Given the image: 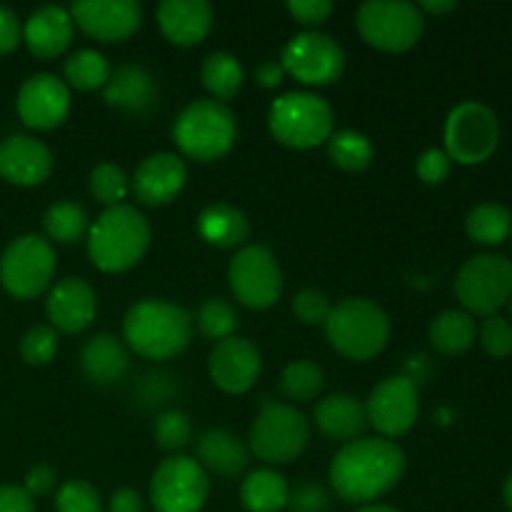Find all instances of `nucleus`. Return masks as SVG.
Masks as SVG:
<instances>
[{"instance_id":"obj_45","label":"nucleus","mask_w":512,"mask_h":512,"mask_svg":"<svg viewBox=\"0 0 512 512\" xmlns=\"http://www.w3.org/2000/svg\"><path fill=\"white\" fill-rule=\"evenodd\" d=\"M450 168H453V160L448 158L445 150H438V148L425 150V153L418 158V165H415L418 178L428 185L443 183V180L450 175Z\"/></svg>"},{"instance_id":"obj_38","label":"nucleus","mask_w":512,"mask_h":512,"mask_svg":"<svg viewBox=\"0 0 512 512\" xmlns=\"http://www.w3.org/2000/svg\"><path fill=\"white\" fill-rule=\"evenodd\" d=\"M90 195H93L98 203H103L105 208H115V205H123V200L128 198L130 183L125 178L123 170L115 163H100L90 170L88 178Z\"/></svg>"},{"instance_id":"obj_17","label":"nucleus","mask_w":512,"mask_h":512,"mask_svg":"<svg viewBox=\"0 0 512 512\" xmlns=\"http://www.w3.org/2000/svg\"><path fill=\"white\" fill-rule=\"evenodd\" d=\"M15 108L30 130H55L70 113V88L55 75L35 73L20 85Z\"/></svg>"},{"instance_id":"obj_1","label":"nucleus","mask_w":512,"mask_h":512,"mask_svg":"<svg viewBox=\"0 0 512 512\" xmlns=\"http://www.w3.org/2000/svg\"><path fill=\"white\" fill-rule=\"evenodd\" d=\"M405 455L393 440L355 438L335 453L330 463V485L345 503L370 505L400 483Z\"/></svg>"},{"instance_id":"obj_10","label":"nucleus","mask_w":512,"mask_h":512,"mask_svg":"<svg viewBox=\"0 0 512 512\" xmlns=\"http://www.w3.org/2000/svg\"><path fill=\"white\" fill-rule=\"evenodd\" d=\"M55 250L40 235H20L0 258V285L15 300H33L50 288L55 278Z\"/></svg>"},{"instance_id":"obj_46","label":"nucleus","mask_w":512,"mask_h":512,"mask_svg":"<svg viewBox=\"0 0 512 512\" xmlns=\"http://www.w3.org/2000/svg\"><path fill=\"white\" fill-rule=\"evenodd\" d=\"M288 13L305 28H318L330 18L335 5L330 0H288Z\"/></svg>"},{"instance_id":"obj_28","label":"nucleus","mask_w":512,"mask_h":512,"mask_svg":"<svg viewBox=\"0 0 512 512\" xmlns=\"http://www.w3.org/2000/svg\"><path fill=\"white\" fill-rule=\"evenodd\" d=\"M198 233L213 248H240L250 235V220L228 203H213L198 215Z\"/></svg>"},{"instance_id":"obj_30","label":"nucleus","mask_w":512,"mask_h":512,"mask_svg":"<svg viewBox=\"0 0 512 512\" xmlns=\"http://www.w3.org/2000/svg\"><path fill=\"white\" fill-rule=\"evenodd\" d=\"M288 498L290 485L278 470H253L240 485V503L248 512H280L288 508Z\"/></svg>"},{"instance_id":"obj_18","label":"nucleus","mask_w":512,"mask_h":512,"mask_svg":"<svg viewBox=\"0 0 512 512\" xmlns=\"http://www.w3.org/2000/svg\"><path fill=\"white\" fill-rule=\"evenodd\" d=\"M260 370H263L260 350L250 340L238 338V335H233L228 340H220L210 350L208 375L215 388H220L223 393H248L255 385V380L260 378Z\"/></svg>"},{"instance_id":"obj_7","label":"nucleus","mask_w":512,"mask_h":512,"mask_svg":"<svg viewBox=\"0 0 512 512\" xmlns=\"http://www.w3.org/2000/svg\"><path fill=\"white\" fill-rule=\"evenodd\" d=\"M310 420L295 405L265 400L248 435V450L268 465H288L308 450Z\"/></svg>"},{"instance_id":"obj_2","label":"nucleus","mask_w":512,"mask_h":512,"mask_svg":"<svg viewBox=\"0 0 512 512\" xmlns=\"http://www.w3.org/2000/svg\"><path fill=\"white\" fill-rule=\"evenodd\" d=\"M123 338L140 358L173 360L190 345L193 315L168 300H138L123 318Z\"/></svg>"},{"instance_id":"obj_33","label":"nucleus","mask_w":512,"mask_h":512,"mask_svg":"<svg viewBox=\"0 0 512 512\" xmlns=\"http://www.w3.org/2000/svg\"><path fill=\"white\" fill-rule=\"evenodd\" d=\"M110 68L108 58L103 53L93 48L78 50V53L70 55L63 65V75L68 80L70 88L80 90V93H93V90H103L108 85Z\"/></svg>"},{"instance_id":"obj_37","label":"nucleus","mask_w":512,"mask_h":512,"mask_svg":"<svg viewBox=\"0 0 512 512\" xmlns=\"http://www.w3.org/2000/svg\"><path fill=\"white\" fill-rule=\"evenodd\" d=\"M195 325H198V333L203 335L205 340L220 343V340L233 338L235 330H238L240 325V318L233 303H228L225 298H208L198 308Z\"/></svg>"},{"instance_id":"obj_50","label":"nucleus","mask_w":512,"mask_h":512,"mask_svg":"<svg viewBox=\"0 0 512 512\" xmlns=\"http://www.w3.org/2000/svg\"><path fill=\"white\" fill-rule=\"evenodd\" d=\"M283 80H285V70L283 65H280V60H265V63H260L258 68H255V83H258L260 88L273 90L278 88Z\"/></svg>"},{"instance_id":"obj_12","label":"nucleus","mask_w":512,"mask_h":512,"mask_svg":"<svg viewBox=\"0 0 512 512\" xmlns=\"http://www.w3.org/2000/svg\"><path fill=\"white\" fill-rule=\"evenodd\" d=\"M235 300L250 310H268L283 295V270L263 245H243L228 265Z\"/></svg>"},{"instance_id":"obj_29","label":"nucleus","mask_w":512,"mask_h":512,"mask_svg":"<svg viewBox=\"0 0 512 512\" xmlns=\"http://www.w3.org/2000/svg\"><path fill=\"white\" fill-rule=\"evenodd\" d=\"M428 340L440 355L455 358V355L468 353L475 345V340H478V323L465 310H443L430 323Z\"/></svg>"},{"instance_id":"obj_27","label":"nucleus","mask_w":512,"mask_h":512,"mask_svg":"<svg viewBox=\"0 0 512 512\" xmlns=\"http://www.w3.org/2000/svg\"><path fill=\"white\" fill-rule=\"evenodd\" d=\"M128 365V348L123 345V340L110 333L93 335L80 350V370H83V375L90 383L103 385V388L118 383L125 370H128Z\"/></svg>"},{"instance_id":"obj_20","label":"nucleus","mask_w":512,"mask_h":512,"mask_svg":"<svg viewBox=\"0 0 512 512\" xmlns=\"http://www.w3.org/2000/svg\"><path fill=\"white\" fill-rule=\"evenodd\" d=\"M188 180V168L175 153H153L135 168L130 188H133L138 203L150 205V208H163L173 203L185 188Z\"/></svg>"},{"instance_id":"obj_44","label":"nucleus","mask_w":512,"mask_h":512,"mask_svg":"<svg viewBox=\"0 0 512 512\" xmlns=\"http://www.w3.org/2000/svg\"><path fill=\"white\" fill-rule=\"evenodd\" d=\"M330 505L328 490L315 480H305L298 488L290 490L288 508L290 512H325Z\"/></svg>"},{"instance_id":"obj_40","label":"nucleus","mask_w":512,"mask_h":512,"mask_svg":"<svg viewBox=\"0 0 512 512\" xmlns=\"http://www.w3.org/2000/svg\"><path fill=\"white\" fill-rule=\"evenodd\" d=\"M55 510L58 512H103L98 490L85 480H68L58 488L55 495Z\"/></svg>"},{"instance_id":"obj_16","label":"nucleus","mask_w":512,"mask_h":512,"mask_svg":"<svg viewBox=\"0 0 512 512\" xmlns=\"http://www.w3.org/2000/svg\"><path fill=\"white\" fill-rule=\"evenodd\" d=\"M73 25L100 43H123L138 33L143 8L135 0H80L70 8Z\"/></svg>"},{"instance_id":"obj_42","label":"nucleus","mask_w":512,"mask_h":512,"mask_svg":"<svg viewBox=\"0 0 512 512\" xmlns=\"http://www.w3.org/2000/svg\"><path fill=\"white\" fill-rule=\"evenodd\" d=\"M478 340L490 358H508L512 355V323L503 315H488L478 325Z\"/></svg>"},{"instance_id":"obj_13","label":"nucleus","mask_w":512,"mask_h":512,"mask_svg":"<svg viewBox=\"0 0 512 512\" xmlns=\"http://www.w3.org/2000/svg\"><path fill=\"white\" fill-rule=\"evenodd\" d=\"M208 495V473L188 455L165 458L150 478V503L155 512H200Z\"/></svg>"},{"instance_id":"obj_9","label":"nucleus","mask_w":512,"mask_h":512,"mask_svg":"<svg viewBox=\"0 0 512 512\" xmlns=\"http://www.w3.org/2000/svg\"><path fill=\"white\" fill-rule=\"evenodd\" d=\"M360 38L383 53H408L425 33V15L408 0H368L360 5Z\"/></svg>"},{"instance_id":"obj_14","label":"nucleus","mask_w":512,"mask_h":512,"mask_svg":"<svg viewBox=\"0 0 512 512\" xmlns=\"http://www.w3.org/2000/svg\"><path fill=\"white\" fill-rule=\"evenodd\" d=\"M280 65H283L285 75L295 78L298 83L325 88V85L338 83L343 75L345 50L330 35L305 30L288 40L280 53Z\"/></svg>"},{"instance_id":"obj_36","label":"nucleus","mask_w":512,"mask_h":512,"mask_svg":"<svg viewBox=\"0 0 512 512\" xmlns=\"http://www.w3.org/2000/svg\"><path fill=\"white\" fill-rule=\"evenodd\" d=\"M325 388V375L313 360H295L280 375V393L293 403H310Z\"/></svg>"},{"instance_id":"obj_26","label":"nucleus","mask_w":512,"mask_h":512,"mask_svg":"<svg viewBox=\"0 0 512 512\" xmlns=\"http://www.w3.org/2000/svg\"><path fill=\"white\" fill-rule=\"evenodd\" d=\"M315 428L325 435L328 440H338V443H350V440L360 438V433L368 425L365 418V403L350 393H333L328 398L320 400L315 405Z\"/></svg>"},{"instance_id":"obj_55","label":"nucleus","mask_w":512,"mask_h":512,"mask_svg":"<svg viewBox=\"0 0 512 512\" xmlns=\"http://www.w3.org/2000/svg\"><path fill=\"white\" fill-rule=\"evenodd\" d=\"M508 305H510V323H512V300H510V303H508Z\"/></svg>"},{"instance_id":"obj_51","label":"nucleus","mask_w":512,"mask_h":512,"mask_svg":"<svg viewBox=\"0 0 512 512\" xmlns=\"http://www.w3.org/2000/svg\"><path fill=\"white\" fill-rule=\"evenodd\" d=\"M110 512H145V503L138 490L120 488L110 498Z\"/></svg>"},{"instance_id":"obj_41","label":"nucleus","mask_w":512,"mask_h":512,"mask_svg":"<svg viewBox=\"0 0 512 512\" xmlns=\"http://www.w3.org/2000/svg\"><path fill=\"white\" fill-rule=\"evenodd\" d=\"M58 353V333L50 325H35L20 340V358L28 365H48Z\"/></svg>"},{"instance_id":"obj_34","label":"nucleus","mask_w":512,"mask_h":512,"mask_svg":"<svg viewBox=\"0 0 512 512\" xmlns=\"http://www.w3.org/2000/svg\"><path fill=\"white\" fill-rule=\"evenodd\" d=\"M43 230L48 235V243L53 240L58 245H73L88 233V213L83 205L70 203V200L55 203L45 210Z\"/></svg>"},{"instance_id":"obj_25","label":"nucleus","mask_w":512,"mask_h":512,"mask_svg":"<svg viewBox=\"0 0 512 512\" xmlns=\"http://www.w3.org/2000/svg\"><path fill=\"white\" fill-rule=\"evenodd\" d=\"M195 460L205 473L220 478H238L250 463V450L243 440L225 428H210L195 443Z\"/></svg>"},{"instance_id":"obj_4","label":"nucleus","mask_w":512,"mask_h":512,"mask_svg":"<svg viewBox=\"0 0 512 512\" xmlns=\"http://www.w3.org/2000/svg\"><path fill=\"white\" fill-rule=\"evenodd\" d=\"M330 348L348 360H370L390 340V320L378 303L368 298H345L333 305L325 320Z\"/></svg>"},{"instance_id":"obj_47","label":"nucleus","mask_w":512,"mask_h":512,"mask_svg":"<svg viewBox=\"0 0 512 512\" xmlns=\"http://www.w3.org/2000/svg\"><path fill=\"white\" fill-rule=\"evenodd\" d=\"M55 485H58V473H55L50 465L40 463V465H33V468L28 470L23 488H25V493L35 500V498H43V495L53 493Z\"/></svg>"},{"instance_id":"obj_53","label":"nucleus","mask_w":512,"mask_h":512,"mask_svg":"<svg viewBox=\"0 0 512 512\" xmlns=\"http://www.w3.org/2000/svg\"><path fill=\"white\" fill-rule=\"evenodd\" d=\"M355 512H400V510L390 508V505H378V503H370V505H363V508H360V510H355Z\"/></svg>"},{"instance_id":"obj_3","label":"nucleus","mask_w":512,"mask_h":512,"mask_svg":"<svg viewBox=\"0 0 512 512\" xmlns=\"http://www.w3.org/2000/svg\"><path fill=\"white\" fill-rule=\"evenodd\" d=\"M150 223L133 205L105 208L88 228V258L103 273H125L148 253Z\"/></svg>"},{"instance_id":"obj_48","label":"nucleus","mask_w":512,"mask_h":512,"mask_svg":"<svg viewBox=\"0 0 512 512\" xmlns=\"http://www.w3.org/2000/svg\"><path fill=\"white\" fill-rule=\"evenodd\" d=\"M23 40V25L10 8L0 5V55H10Z\"/></svg>"},{"instance_id":"obj_39","label":"nucleus","mask_w":512,"mask_h":512,"mask_svg":"<svg viewBox=\"0 0 512 512\" xmlns=\"http://www.w3.org/2000/svg\"><path fill=\"white\" fill-rule=\"evenodd\" d=\"M153 438L158 443V448L175 453V450L185 448L193 438V420L183 410H165L155 418L153 423Z\"/></svg>"},{"instance_id":"obj_32","label":"nucleus","mask_w":512,"mask_h":512,"mask_svg":"<svg viewBox=\"0 0 512 512\" xmlns=\"http://www.w3.org/2000/svg\"><path fill=\"white\" fill-rule=\"evenodd\" d=\"M465 233L478 245H500L512 235V213L500 203L475 205L465 220Z\"/></svg>"},{"instance_id":"obj_22","label":"nucleus","mask_w":512,"mask_h":512,"mask_svg":"<svg viewBox=\"0 0 512 512\" xmlns=\"http://www.w3.org/2000/svg\"><path fill=\"white\" fill-rule=\"evenodd\" d=\"M160 33L178 48H193L213 28V8L205 0H163L158 5Z\"/></svg>"},{"instance_id":"obj_8","label":"nucleus","mask_w":512,"mask_h":512,"mask_svg":"<svg viewBox=\"0 0 512 512\" xmlns=\"http://www.w3.org/2000/svg\"><path fill=\"white\" fill-rule=\"evenodd\" d=\"M455 298L470 315H498L512 300V260L500 253H480L465 260L455 275Z\"/></svg>"},{"instance_id":"obj_35","label":"nucleus","mask_w":512,"mask_h":512,"mask_svg":"<svg viewBox=\"0 0 512 512\" xmlns=\"http://www.w3.org/2000/svg\"><path fill=\"white\" fill-rule=\"evenodd\" d=\"M325 145H328V158L348 173H360L375 158L373 143L368 140V135L358 133V130H338L330 135Z\"/></svg>"},{"instance_id":"obj_6","label":"nucleus","mask_w":512,"mask_h":512,"mask_svg":"<svg viewBox=\"0 0 512 512\" xmlns=\"http://www.w3.org/2000/svg\"><path fill=\"white\" fill-rule=\"evenodd\" d=\"M333 125L335 115L328 100L305 90L280 95L268 110L270 135L293 150H310L328 143L335 133Z\"/></svg>"},{"instance_id":"obj_15","label":"nucleus","mask_w":512,"mask_h":512,"mask_svg":"<svg viewBox=\"0 0 512 512\" xmlns=\"http://www.w3.org/2000/svg\"><path fill=\"white\" fill-rule=\"evenodd\" d=\"M418 415L420 393L410 375H390V378L380 380L365 400L368 425L385 440L400 438L408 430H413V425L418 423Z\"/></svg>"},{"instance_id":"obj_19","label":"nucleus","mask_w":512,"mask_h":512,"mask_svg":"<svg viewBox=\"0 0 512 512\" xmlns=\"http://www.w3.org/2000/svg\"><path fill=\"white\" fill-rule=\"evenodd\" d=\"M45 313H48L50 328L55 333L78 335L93 325L95 313H98V298L83 278H65L50 288Z\"/></svg>"},{"instance_id":"obj_31","label":"nucleus","mask_w":512,"mask_h":512,"mask_svg":"<svg viewBox=\"0 0 512 512\" xmlns=\"http://www.w3.org/2000/svg\"><path fill=\"white\" fill-rule=\"evenodd\" d=\"M200 80H203V88L213 95V100L218 103H228L243 88V65L235 58L233 53H225V50H218V53H210L208 58L203 60V68H200Z\"/></svg>"},{"instance_id":"obj_11","label":"nucleus","mask_w":512,"mask_h":512,"mask_svg":"<svg viewBox=\"0 0 512 512\" xmlns=\"http://www.w3.org/2000/svg\"><path fill=\"white\" fill-rule=\"evenodd\" d=\"M445 153L453 163L480 165L498 150V115L480 100L455 105L445 120Z\"/></svg>"},{"instance_id":"obj_54","label":"nucleus","mask_w":512,"mask_h":512,"mask_svg":"<svg viewBox=\"0 0 512 512\" xmlns=\"http://www.w3.org/2000/svg\"><path fill=\"white\" fill-rule=\"evenodd\" d=\"M503 500H505V505H508V510L512 512V473L508 475V480H505V485H503Z\"/></svg>"},{"instance_id":"obj_49","label":"nucleus","mask_w":512,"mask_h":512,"mask_svg":"<svg viewBox=\"0 0 512 512\" xmlns=\"http://www.w3.org/2000/svg\"><path fill=\"white\" fill-rule=\"evenodd\" d=\"M0 512H35V500L20 485H0Z\"/></svg>"},{"instance_id":"obj_52","label":"nucleus","mask_w":512,"mask_h":512,"mask_svg":"<svg viewBox=\"0 0 512 512\" xmlns=\"http://www.w3.org/2000/svg\"><path fill=\"white\" fill-rule=\"evenodd\" d=\"M455 8H458L455 0H423V3H418L420 13H430V15H445Z\"/></svg>"},{"instance_id":"obj_43","label":"nucleus","mask_w":512,"mask_h":512,"mask_svg":"<svg viewBox=\"0 0 512 512\" xmlns=\"http://www.w3.org/2000/svg\"><path fill=\"white\" fill-rule=\"evenodd\" d=\"M330 310H333V305L323 290L305 288L293 300V313L303 325H325Z\"/></svg>"},{"instance_id":"obj_24","label":"nucleus","mask_w":512,"mask_h":512,"mask_svg":"<svg viewBox=\"0 0 512 512\" xmlns=\"http://www.w3.org/2000/svg\"><path fill=\"white\" fill-rule=\"evenodd\" d=\"M73 18L70 10L60 5H43L23 25V40L30 53L40 60H50L63 55L73 40Z\"/></svg>"},{"instance_id":"obj_23","label":"nucleus","mask_w":512,"mask_h":512,"mask_svg":"<svg viewBox=\"0 0 512 512\" xmlns=\"http://www.w3.org/2000/svg\"><path fill=\"white\" fill-rule=\"evenodd\" d=\"M103 98L123 113L148 115L158 108V83L143 65L125 63L110 73Z\"/></svg>"},{"instance_id":"obj_5","label":"nucleus","mask_w":512,"mask_h":512,"mask_svg":"<svg viewBox=\"0 0 512 512\" xmlns=\"http://www.w3.org/2000/svg\"><path fill=\"white\" fill-rule=\"evenodd\" d=\"M238 138L233 110L218 100H193L180 110L173 125V140L180 153L198 163H210L230 153Z\"/></svg>"},{"instance_id":"obj_21","label":"nucleus","mask_w":512,"mask_h":512,"mask_svg":"<svg viewBox=\"0 0 512 512\" xmlns=\"http://www.w3.org/2000/svg\"><path fill=\"white\" fill-rule=\"evenodd\" d=\"M53 173V153L30 135H8L0 140V178L20 188H35Z\"/></svg>"}]
</instances>
